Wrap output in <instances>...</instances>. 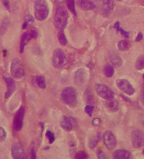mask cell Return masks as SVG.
<instances>
[{
  "label": "cell",
  "mask_w": 144,
  "mask_h": 159,
  "mask_svg": "<svg viewBox=\"0 0 144 159\" xmlns=\"http://www.w3.org/2000/svg\"><path fill=\"white\" fill-rule=\"evenodd\" d=\"M67 15L65 8L62 6H57L55 8V15H54V24L57 29L62 31L65 28L67 22Z\"/></svg>",
  "instance_id": "cell-1"
},
{
  "label": "cell",
  "mask_w": 144,
  "mask_h": 159,
  "mask_svg": "<svg viewBox=\"0 0 144 159\" xmlns=\"http://www.w3.org/2000/svg\"><path fill=\"white\" fill-rule=\"evenodd\" d=\"M61 100L70 107H75L77 102V92L74 87L69 86L64 89L61 94Z\"/></svg>",
  "instance_id": "cell-2"
},
{
  "label": "cell",
  "mask_w": 144,
  "mask_h": 159,
  "mask_svg": "<svg viewBox=\"0 0 144 159\" xmlns=\"http://www.w3.org/2000/svg\"><path fill=\"white\" fill-rule=\"evenodd\" d=\"M34 14L38 21H44L49 15V8L46 0H36L34 3Z\"/></svg>",
  "instance_id": "cell-3"
},
{
  "label": "cell",
  "mask_w": 144,
  "mask_h": 159,
  "mask_svg": "<svg viewBox=\"0 0 144 159\" xmlns=\"http://www.w3.org/2000/svg\"><path fill=\"white\" fill-rule=\"evenodd\" d=\"M11 73L13 77L16 79H21L25 76V70L18 58H15L11 61Z\"/></svg>",
  "instance_id": "cell-4"
},
{
  "label": "cell",
  "mask_w": 144,
  "mask_h": 159,
  "mask_svg": "<svg viewBox=\"0 0 144 159\" xmlns=\"http://www.w3.org/2000/svg\"><path fill=\"white\" fill-rule=\"evenodd\" d=\"M67 62L65 53L61 49H55L52 56V64L56 68H61Z\"/></svg>",
  "instance_id": "cell-5"
},
{
  "label": "cell",
  "mask_w": 144,
  "mask_h": 159,
  "mask_svg": "<svg viewBox=\"0 0 144 159\" xmlns=\"http://www.w3.org/2000/svg\"><path fill=\"white\" fill-rule=\"evenodd\" d=\"M96 91L97 94L106 100H109L114 99V92L109 86L103 83H97L95 86Z\"/></svg>",
  "instance_id": "cell-6"
},
{
  "label": "cell",
  "mask_w": 144,
  "mask_h": 159,
  "mask_svg": "<svg viewBox=\"0 0 144 159\" xmlns=\"http://www.w3.org/2000/svg\"><path fill=\"white\" fill-rule=\"evenodd\" d=\"M11 155L15 159H27L26 152L23 145L20 142H16L13 144L11 147Z\"/></svg>",
  "instance_id": "cell-7"
},
{
  "label": "cell",
  "mask_w": 144,
  "mask_h": 159,
  "mask_svg": "<svg viewBox=\"0 0 144 159\" xmlns=\"http://www.w3.org/2000/svg\"><path fill=\"white\" fill-rule=\"evenodd\" d=\"M116 85L123 92L128 96L133 95L135 92L134 88L130 82L125 79H118L116 80Z\"/></svg>",
  "instance_id": "cell-8"
},
{
  "label": "cell",
  "mask_w": 144,
  "mask_h": 159,
  "mask_svg": "<svg viewBox=\"0 0 144 159\" xmlns=\"http://www.w3.org/2000/svg\"><path fill=\"white\" fill-rule=\"evenodd\" d=\"M25 108L23 106L18 109L15 115L14 120H13V129L15 131H19L21 130L22 126H23V120L25 116Z\"/></svg>",
  "instance_id": "cell-9"
},
{
  "label": "cell",
  "mask_w": 144,
  "mask_h": 159,
  "mask_svg": "<svg viewBox=\"0 0 144 159\" xmlns=\"http://www.w3.org/2000/svg\"><path fill=\"white\" fill-rule=\"evenodd\" d=\"M132 145L138 148L144 145V133L139 130H135L131 133Z\"/></svg>",
  "instance_id": "cell-10"
},
{
  "label": "cell",
  "mask_w": 144,
  "mask_h": 159,
  "mask_svg": "<svg viewBox=\"0 0 144 159\" xmlns=\"http://www.w3.org/2000/svg\"><path fill=\"white\" fill-rule=\"evenodd\" d=\"M103 142L106 148L109 150H113L116 147L117 141L112 132L106 131L103 134Z\"/></svg>",
  "instance_id": "cell-11"
},
{
  "label": "cell",
  "mask_w": 144,
  "mask_h": 159,
  "mask_svg": "<svg viewBox=\"0 0 144 159\" xmlns=\"http://www.w3.org/2000/svg\"><path fill=\"white\" fill-rule=\"evenodd\" d=\"M37 37V34L35 31H31L28 32L24 33L21 36V46H20V52H23L25 49V46L27 43L32 39L36 38Z\"/></svg>",
  "instance_id": "cell-12"
},
{
  "label": "cell",
  "mask_w": 144,
  "mask_h": 159,
  "mask_svg": "<svg viewBox=\"0 0 144 159\" xmlns=\"http://www.w3.org/2000/svg\"><path fill=\"white\" fill-rule=\"evenodd\" d=\"M5 79V81L6 83L7 86V90L5 93V98L7 99L9 96H11V94L15 92V89L16 84L14 80L11 77H4Z\"/></svg>",
  "instance_id": "cell-13"
},
{
  "label": "cell",
  "mask_w": 144,
  "mask_h": 159,
  "mask_svg": "<svg viewBox=\"0 0 144 159\" xmlns=\"http://www.w3.org/2000/svg\"><path fill=\"white\" fill-rule=\"evenodd\" d=\"M87 80V73L83 69H78L74 73V81L77 84H82Z\"/></svg>",
  "instance_id": "cell-14"
},
{
  "label": "cell",
  "mask_w": 144,
  "mask_h": 159,
  "mask_svg": "<svg viewBox=\"0 0 144 159\" xmlns=\"http://www.w3.org/2000/svg\"><path fill=\"white\" fill-rule=\"evenodd\" d=\"M114 8L113 0H103V14L107 17L112 13Z\"/></svg>",
  "instance_id": "cell-15"
},
{
  "label": "cell",
  "mask_w": 144,
  "mask_h": 159,
  "mask_svg": "<svg viewBox=\"0 0 144 159\" xmlns=\"http://www.w3.org/2000/svg\"><path fill=\"white\" fill-rule=\"evenodd\" d=\"M109 60H110L111 64L115 67H118L122 65V59L117 52H111L110 54H109Z\"/></svg>",
  "instance_id": "cell-16"
},
{
  "label": "cell",
  "mask_w": 144,
  "mask_h": 159,
  "mask_svg": "<svg viewBox=\"0 0 144 159\" xmlns=\"http://www.w3.org/2000/svg\"><path fill=\"white\" fill-rule=\"evenodd\" d=\"M77 3H78L80 8L84 11L93 10L96 8L95 4L90 0H78Z\"/></svg>",
  "instance_id": "cell-17"
},
{
  "label": "cell",
  "mask_w": 144,
  "mask_h": 159,
  "mask_svg": "<svg viewBox=\"0 0 144 159\" xmlns=\"http://www.w3.org/2000/svg\"><path fill=\"white\" fill-rule=\"evenodd\" d=\"M113 157L115 159H129L130 158V153L126 149H118L113 153Z\"/></svg>",
  "instance_id": "cell-18"
},
{
  "label": "cell",
  "mask_w": 144,
  "mask_h": 159,
  "mask_svg": "<svg viewBox=\"0 0 144 159\" xmlns=\"http://www.w3.org/2000/svg\"><path fill=\"white\" fill-rule=\"evenodd\" d=\"M61 126L64 130L66 131H70L73 127V124H72L71 118H67V117H64L63 119L61 121Z\"/></svg>",
  "instance_id": "cell-19"
},
{
  "label": "cell",
  "mask_w": 144,
  "mask_h": 159,
  "mask_svg": "<svg viewBox=\"0 0 144 159\" xmlns=\"http://www.w3.org/2000/svg\"><path fill=\"white\" fill-rule=\"evenodd\" d=\"M105 105H106L107 109H109V110L113 111V112L118 110V102H117V100L114 99L107 100V101L106 102V103H105Z\"/></svg>",
  "instance_id": "cell-20"
},
{
  "label": "cell",
  "mask_w": 144,
  "mask_h": 159,
  "mask_svg": "<svg viewBox=\"0 0 144 159\" xmlns=\"http://www.w3.org/2000/svg\"><path fill=\"white\" fill-rule=\"evenodd\" d=\"M118 47L120 50L126 51V50H127V49H130V42L127 41V40H121V41L118 43Z\"/></svg>",
  "instance_id": "cell-21"
},
{
  "label": "cell",
  "mask_w": 144,
  "mask_h": 159,
  "mask_svg": "<svg viewBox=\"0 0 144 159\" xmlns=\"http://www.w3.org/2000/svg\"><path fill=\"white\" fill-rule=\"evenodd\" d=\"M114 72H115V70H114V67H112V65L108 64L105 66L104 73L107 77H112L114 74Z\"/></svg>",
  "instance_id": "cell-22"
},
{
  "label": "cell",
  "mask_w": 144,
  "mask_h": 159,
  "mask_svg": "<svg viewBox=\"0 0 144 159\" xmlns=\"http://www.w3.org/2000/svg\"><path fill=\"white\" fill-rule=\"evenodd\" d=\"M136 70H142L144 68V55L139 57L136 60V64H135Z\"/></svg>",
  "instance_id": "cell-23"
},
{
  "label": "cell",
  "mask_w": 144,
  "mask_h": 159,
  "mask_svg": "<svg viewBox=\"0 0 144 159\" xmlns=\"http://www.w3.org/2000/svg\"><path fill=\"white\" fill-rule=\"evenodd\" d=\"M100 133H97V136L95 137H93V139H91L89 142V147L90 148H94L96 146H97V143L100 141Z\"/></svg>",
  "instance_id": "cell-24"
},
{
  "label": "cell",
  "mask_w": 144,
  "mask_h": 159,
  "mask_svg": "<svg viewBox=\"0 0 144 159\" xmlns=\"http://www.w3.org/2000/svg\"><path fill=\"white\" fill-rule=\"evenodd\" d=\"M66 5L68 9L71 11L74 15H76L75 5H74V0H66Z\"/></svg>",
  "instance_id": "cell-25"
},
{
  "label": "cell",
  "mask_w": 144,
  "mask_h": 159,
  "mask_svg": "<svg viewBox=\"0 0 144 159\" xmlns=\"http://www.w3.org/2000/svg\"><path fill=\"white\" fill-rule=\"evenodd\" d=\"M37 83L38 84V86H40L41 89H45L46 86V80L43 76H37Z\"/></svg>",
  "instance_id": "cell-26"
},
{
  "label": "cell",
  "mask_w": 144,
  "mask_h": 159,
  "mask_svg": "<svg viewBox=\"0 0 144 159\" xmlns=\"http://www.w3.org/2000/svg\"><path fill=\"white\" fill-rule=\"evenodd\" d=\"M58 40H59V43H61V45H63V46H65V45L67 44V39H66L65 35H64V32H63L62 31H60V33L58 34Z\"/></svg>",
  "instance_id": "cell-27"
},
{
  "label": "cell",
  "mask_w": 144,
  "mask_h": 159,
  "mask_svg": "<svg viewBox=\"0 0 144 159\" xmlns=\"http://www.w3.org/2000/svg\"><path fill=\"white\" fill-rule=\"evenodd\" d=\"M115 28L117 30V31H119L120 33H121V34H122L124 37H129V34L127 32H126L125 31H124V30L122 29V28H120V23L119 22H116V23L115 24Z\"/></svg>",
  "instance_id": "cell-28"
},
{
  "label": "cell",
  "mask_w": 144,
  "mask_h": 159,
  "mask_svg": "<svg viewBox=\"0 0 144 159\" xmlns=\"http://www.w3.org/2000/svg\"><path fill=\"white\" fill-rule=\"evenodd\" d=\"M93 109H94L93 106L87 105L86 107H85L84 111H85V112H86V113L87 114V115H89L90 117H91L93 115Z\"/></svg>",
  "instance_id": "cell-29"
},
{
  "label": "cell",
  "mask_w": 144,
  "mask_h": 159,
  "mask_svg": "<svg viewBox=\"0 0 144 159\" xmlns=\"http://www.w3.org/2000/svg\"><path fill=\"white\" fill-rule=\"evenodd\" d=\"M46 136L49 138V142L50 144L52 143V142H54V140H55V136H54L53 133H52L51 131H47V133H46Z\"/></svg>",
  "instance_id": "cell-30"
},
{
  "label": "cell",
  "mask_w": 144,
  "mask_h": 159,
  "mask_svg": "<svg viewBox=\"0 0 144 159\" xmlns=\"http://www.w3.org/2000/svg\"><path fill=\"white\" fill-rule=\"evenodd\" d=\"M6 137V132L4 130V128L0 127V142L3 141Z\"/></svg>",
  "instance_id": "cell-31"
},
{
  "label": "cell",
  "mask_w": 144,
  "mask_h": 159,
  "mask_svg": "<svg viewBox=\"0 0 144 159\" xmlns=\"http://www.w3.org/2000/svg\"><path fill=\"white\" fill-rule=\"evenodd\" d=\"M75 157L76 158H87V154L83 151H81L77 152V154L75 155Z\"/></svg>",
  "instance_id": "cell-32"
},
{
  "label": "cell",
  "mask_w": 144,
  "mask_h": 159,
  "mask_svg": "<svg viewBox=\"0 0 144 159\" xmlns=\"http://www.w3.org/2000/svg\"><path fill=\"white\" fill-rule=\"evenodd\" d=\"M97 157H98V158H100V159H106L107 158L106 154H105V153L103 152L102 150H98V151H97Z\"/></svg>",
  "instance_id": "cell-33"
},
{
  "label": "cell",
  "mask_w": 144,
  "mask_h": 159,
  "mask_svg": "<svg viewBox=\"0 0 144 159\" xmlns=\"http://www.w3.org/2000/svg\"><path fill=\"white\" fill-rule=\"evenodd\" d=\"M33 21H34V18H33L32 16L29 15L25 16V22L29 24L30 22H33Z\"/></svg>",
  "instance_id": "cell-34"
},
{
  "label": "cell",
  "mask_w": 144,
  "mask_h": 159,
  "mask_svg": "<svg viewBox=\"0 0 144 159\" xmlns=\"http://www.w3.org/2000/svg\"><path fill=\"white\" fill-rule=\"evenodd\" d=\"M100 123H101V120H100V118H95V119L93 121V124L94 126H99L100 124Z\"/></svg>",
  "instance_id": "cell-35"
},
{
  "label": "cell",
  "mask_w": 144,
  "mask_h": 159,
  "mask_svg": "<svg viewBox=\"0 0 144 159\" xmlns=\"http://www.w3.org/2000/svg\"><path fill=\"white\" fill-rule=\"evenodd\" d=\"M141 100H142V102L144 105V83L142 86V91H141Z\"/></svg>",
  "instance_id": "cell-36"
},
{
  "label": "cell",
  "mask_w": 144,
  "mask_h": 159,
  "mask_svg": "<svg viewBox=\"0 0 144 159\" xmlns=\"http://www.w3.org/2000/svg\"><path fill=\"white\" fill-rule=\"evenodd\" d=\"M31 157H32V158H36V153H35V150H34V148H31Z\"/></svg>",
  "instance_id": "cell-37"
},
{
  "label": "cell",
  "mask_w": 144,
  "mask_h": 159,
  "mask_svg": "<svg viewBox=\"0 0 144 159\" xmlns=\"http://www.w3.org/2000/svg\"><path fill=\"white\" fill-rule=\"evenodd\" d=\"M142 34H141V33H139L137 37H136V41L139 42V41H140V40H142Z\"/></svg>",
  "instance_id": "cell-38"
},
{
  "label": "cell",
  "mask_w": 144,
  "mask_h": 159,
  "mask_svg": "<svg viewBox=\"0 0 144 159\" xmlns=\"http://www.w3.org/2000/svg\"><path fill=\"white\" fill-rule=\"evenodd\" d=\"M4 5H5V6L6 7V8H8V9H9V2H8V1H7V0H5L3 2Z\"/></svg>",
  "instance_id": "cell-39"
},
{
  "label": "cell",
  "mask_w": 144,
  "mask_h": 159,
  "mask_svg": "<svg viewBox=\"0 0 144 159\" xmlns=\"http://www.w3.org/2000/svg\"><path fill=\"white\" fill-rule=\"evenodd\" d=\"M142 153H143V154H144V150H143V151H142Z\"/></svg>",
  "instance_id": "cell-40"
},
{
  "label": "cell",
  "mask_w": 144,
  "mask_h": 159,
  "mask_svg": "<svg viewBox=\"0 0 144 159\" xmlns=\"http://www.w3.org/2000/svg\"><path fill=\"white\" fill-rule=\"evenodd\" d=\"M143 76V78H144V74H143V76Z\"/></svg>",
  "instance_id": "cell-41"
},
{
  "label": "cell",
  "mask_w": 144,
  "mask_h": 159,
  "mask_svg": "<svg viewBox=\"0 0 144 159\" xmlns=\"http://www.w3.org/2000/svg\"><path fill=\"white\" fill-rule=\"evenodd\" d=\"M118 1H121V0H118Z\"/></svg>",
  "instance_id": "cell-42"
},
{
  "label": "cell",
  "mask_w": 144,
  "mask_h": 159,
  "mask_svg": "<svg viewBox=\"0 0 144 159\" xmlns=\"http://www.w3.org/2000/svg\"><path fill=\"white\" fill-rule=\"evenodd\" d=\"M142 1H143V2H144V0H142Z\"/></svg>",
  "instance_id": "cell-43"
}]
</instances>
